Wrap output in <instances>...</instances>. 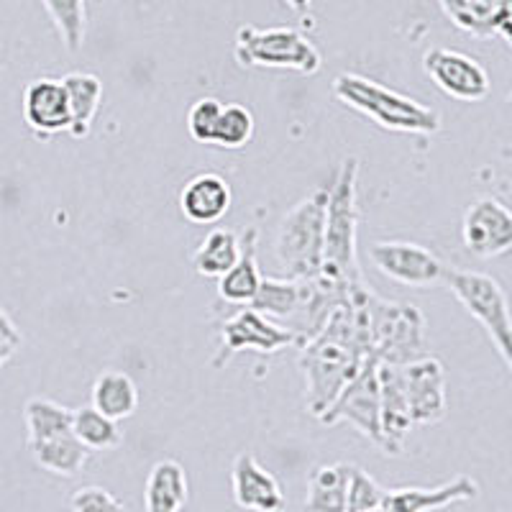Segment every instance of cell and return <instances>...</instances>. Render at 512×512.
Returning a JSON list of instances; mask_svg holds the SVG:
<instances>
[{
    "mask_svg": "<svg viewBox=\"0 0 512 512\" xmlns=\"http://www.w3.org/2000/svg\"><path fill=\"white\" fill-rule=\"evenodd\" d=\"M356 182H359V162L351 157L341 164L336 182L328 187L326 223H323L320 277L346 287L364 282L359 254H356V231H359Z\"/></svg>",
    "mask_w": 512,
    "mask_h": 512,
    "instance_id": "6da1fadb",
    "label": "cell"
},
{
    "mask_svg": "<svg viewBox=\"0 0 512 512\" xmlns=\"http://www.w3.org/2000/svg\"><path fill=\"white\" fill-rule=\"evenodd\" d=\"M333 95H336L346 108L367 116L384 131L392 134H436L441 131V116L431 111L428 105L408 98L387 88L382 82H374L369 77L354 75V72H341L333 80Z\"/></svg>",
    "mask_w": 512,
    "mask_h": 512,
    "instance_id": "7a4b0ae2",
    "label": "cell"
},
{
    "mask_svg": "<svg viewBox=\"0 0 512 512\" xmlns=\"http://www.w3.org/2000/svg\"><path fill=\"white\" fill-rule=\"evenodd\" d=\"M328 190H315L282 218L274 233V262L287 280H315L323 264Z\"/></svg>",
    "mask_w": 512,
    "mask_h": 512,
    "instance_id": "3957f363",
    "label": "cell"
},
{
    "mask_svg": "<svg viewBox=\"0 0 512 512\" xmlns=\"http://www.w3.org/2000/svg\"><path fill=\"white\" fill-rule=\"evenodd\" d=\"M369 328H372V356L379 364L405 367L428 354V323L415 305L387 303L369 295Z\"/></svg>",
    "mask_w": 512,
    "mask_h": 512,
    "instance_id": "277c9868",
    "label": "cell"
},
{
    "mask_svg": "<svg viewBox=\"0 0 512 512\" xmlns=\"http://www.w3.org/2000/svg\"><path fill=\"white\" fill-rule=\"evenodd\" d=\"M454 297L482 323L489 341L495 344L497 354L505 361V367H512V318L510 303L495 277L484 272H472L461 267H443V280Z\"/></svg>",
    "mask_w": 512,
    "mask_h": 512,
    "instance_id": "5b68a950",
    "label": "cell"
},
{
    "mask_svg": "<svg viewBox=\"0 0 512 512\" xmlns=\"http://www.w3.org/2000/svg\"><path fill=\"white\" fill-rule=\"evenodd\" d=\"M233 57L241 67H269V70H292L300 75H315L323 64L318 47L290 26L256 29L241 26L236 34Z\"/></svg>",
    "mask_w": 512,
    "mask_h": 512,
    "instance_id": "8992f818",
    "label": "cell"
},
{
    "mask_svg": "<svg viewBox=\"0 0 512 512\" xmlns=\"http://www.w3.org/2000/svg\"><path fill=\"white\" fill-rule=\"evenodd\" d=\"M287 346H297L295 333L277 326L274 320L264 318L262 313H256L254 308L244 305L221 323V349L213 359V367L223 369L241 351L274 354V351H282Z\"/></svg>",
    "mask_w": 512,
    "mask_h": 512,
    "instance_id": "52a82bcc",
    "label": "cell"
},
{
    "mask_svg": "<svg viewBox=\"0 0 512 512\" xmlns=\"http://www.w3.org/2000/svg\"><path fill=\"white\" fill-rule=\"evenodd\" d=\"M423 70L443 95L459 103H482L492 93V80L482 62L456 49H428L423 54Z\"/></svg>",
    "mask_w": 512,
    "mask_h": 512,
    "instance_id": "ba28073f",
    "label": "cell"
},
{
    "mask_svg": "<svg viewBox=\"0 0 512 512\" xmlns=\"http://www.w3.org/2000/svg\"><path fill=\"white\" fill-rule=\"evenodd\" d=\"M379 361L367 359V364L359 369L354 379L346 384L341 395L333 400L331 408L320 415L323 425L351 423L356 431L379 448V377H377Z\"/></svg>",
    "mask_w": 512,
    "mask_h": 512,
    "instance_id": "9c48e42d",
    "label": "cell"
},
{
    "mask_svg": "<svg viewBox=\"0 0 512 512\" xmlns=\"http://www.w3.org/2000/svg\"><path fill=\"white\" fill-rule=\"evenodd\" d=\"M369 259L384 277L418 290L438 285L446 267L431 249L413 241H374L369 246Z\"/></svg>",
    "mask_w": 512,
    "mask_h": 512,
    "instance_id": "30bf717a",
    "label": "cell"
},
{
    "mask_svg": "<svg viewBox=\"0 0 512 512\" xmlns=\"http://www.w3.org/2000/svg\"><path fill=\"white\" fill-rule=\"evenodd\" d=\"M464 246L479 259H492L510 251L512 246V213L497 198L474 200L461 221Z\"/></svg>",
    "mask_w": 512,
    "mask_h": 512,
    "instance_id": "8fae6325",
    "label": "cell"
},
{
    "mask_svg": "<svg viewBox=\"0 0 512 512\" xmlns=\"http://www.w3.org/2000/svg\"><path fill=\"white\" fill-rule=\"evenodd\" d=\"M402 387L408 397L413 425H433L443 420L448 410L446 372L436 356H423L402 367Z\"/></svg>",
    "mask_w": 512,
    "mask_h": 512,
    "instance_id": "7c38bea8",
    "label": "cell"
},
{
    "mask_svg": "<svg viewBox=\"0 0 512 512\" xmlns=\"http://www.w3.org/2000/svg\"><path fill=\"white\" fill-rule=\"evenodd\" d=\"M379 448L387 456H400L405 451L413 420H410L408 397L402 387V367L379 364Z\"/></svg>",
    "mask_w": 512,
    "mask_h": 512,
    "instance_id": "4fadbf2b",
    "label": "cell"
},
{
    "mask_svg": "<svg viewBox=\"0 0 512 512\" xmlns=\"http://www.w3.org/2000/svg\"><path fill=\"white\" fill-rule=\"evenodd\" d=\"M21 111H24L26 126L39 139H49L64 131L70 134V105H67L62 80H54V77L31 80L24 88Z\"/></svg>",
    "mask_w": 512,
    "mask_h": 512,
    "instance_id": "5bb4252c",
    "label": "cell"
},
{
    "mask_svg": "<svg viewBox=\"0 0 512 512\" xmlns=\"http://www.w3.org/2000/svg\"><path fill=\"white\" fill-rule=\"evenodd\" d=\"M231 489L233 500L241 510L249 512H282L287 497L282 484L277 482L269 469H264L254 454H239L231 466Z\"/></svg>",
    "mask_w": 512,
    "mask_h": 512,
    "instance_id": "9a60e30c",
    "label": "cell"
},
{
    "mask_svg": "<svg viewBox=\"0 0 512 512\" xmlns=\"http://www.w3.org/2000/svg\"><path fill=\"white\" fill-rule=\"evenodd\" d=\"M438 3L456 29L477 39L500 36L505 44H510L512 0H438Z\"/></svg>",
    "mask_w": 512,
    "mask_h": 512,
    "instance_id": "2e32d148",
    "label": "cell"
},
{
    "mask_svg": "<svg viewBox=\"0 0 512 512\" xmlns=\"http://www.w3.org/2000/svg\"><path fill=\"white\" fill-rule=\"evenodd\" d=\"M479 484L472 477H456L454 482L441 484L436 489H387L384 495L382 510L387 512H433L443 510V507L454 505V502L477 500Z\"/></svg>",
    "mask_w": 512,
    "mask_h": 512,
    "instance_id": "e0dca14e",
    "label": "cell"
},
{
    "mask_svg": "<svg viewBox=\"0 0 512 512\" xmlns=\"http://www.w3.org/2000/svg\"><path fill=\"white\" fill-rule=\"evenodd\" d=\"M231 185L221 175L205 172V175L192 177L180 190V210L182 216L195 226H208L216 223L231 210Z\"/></svg>",
    "mask_w": 512,
    "mask_h": 512,
    "instance_id": "ac0fdd59",
    "label": "cell"
},
{
    "mask_svg": "<svg viewBox=\"0 0 512 512\" xmlns=\"http://www.w3.org/2000/svg\"><path fill=\"white\" fill-rule=\"evenodd\" d=\"M305 290H308V280H287V277L274 280V277H262L259 290H256L249 308H254L256 313H262L264 318L274 320L277 326L290 331V326L295 323L300 310H303Z\"/></svg>",
    "mask_w": 512,
    "mask_h": 512,
    "instance_id": "d6986e66",
    "label": "cell"
},
{
    "mask_svg": "<svg viewBox=\"0 0 512 512\" xmlns=\"http://www.w3.org/2000/svg\"><path fill=\"white\" fill-rule=\"evenodd\" d=\"M256 244H259V233L256 228H246L241 233V254L231 269L218 280V295L221 300L231 305H251L259 282H262V272H259V262H256Z\"/></svg>",
    "mask_w": 512,
    "mask_h": 512,
    "instance_id": "ffe728a7",
    "label": "cell"
},
{
    "mask_svg": "<svg viewBox=\"0 0 512 512\" xmlns=\"http://www.w3.org/2000/svg\"><path fill=\"white\" fill-rule=\"evenodd\" d=\"M190 497L185 466L175 459L157 461L146 477L144 510L146 512H182Z\"/></svg>",
    "mask_w": 512,
    "mask_h": 512,
    "instance_id": "44dd1931",
    "label": "cell"
},
{
    "mask_svg": "<svg viewBox=\"0 0 512 512\" xmlns=\"http://www.w3.org/2000/svg\"><path fill=\"white\" fill-rule=\"evenodd\" d=\"M67 105H70V134L75 139H85L98 116L103 100V82L90 72H70L62 77Z\"/></svg>",
    "mask_w": 512,
    "mask_h": 512,
    "instance_id": "7402d4cb",
    "label": "cell"
},
{
    "mask_svg": "<svg viewBox=\"0 0 512 512\" xmlns=\"http://www.w3.org/2000/svg\"><path fill=\"white\" fill-rule=\"evenodd\" d=\"M90 405L111 420H126L139 410V387L126 372L108 369L100 374L90 392Z\"/></svg>",
    "mask_w": 512,
    "mask_h": 512,
    "instance_id": "603a6c76",
    "label": "cell"
},
{
    "mask_svg": "<svg viewBox=\"0 0 512 512\" xmlns=\"http://www.w3.org/2000/svg\"><path fill=\"white\" fill-rule=\"evenodd\" d=\"M351 469H354V464L318 466L310 474L305 512H346Z\"/></svg>",
    "mask_w": 512,
    "mask_h": 512,
    "instance_id": "cb8c5ba5",
    "label": "cell"
},
{
    "mask_svg": "<svg viewBox=\"0 0 512 512\" xmlns=\"http://www.w3.org/2000/svg\"><path fill=\"white\" fill-rule=\"evenodd\" d=\"M29 451L44 472L57 474V477H75L90 459L88 448L82 446L72 433L29 443Z\"/></svg>",
    "mask_w": 512,
    "mask_h": 512,
    "instance_id": "d4e9b609",
    "label": "cell"
},
{
    "mask_svg": "<svg viewBox=\"0 0 512 512\" xmlns=\"http://www.w3.org/2000/svg\"><path fill=\"white\" fill-rule=\"evenodd\" d=\"M241 254V233L231 231V228H216L210 231L203 241L198 244L195 254H192V269L200 277H213L221 280L223 274L236 264Z\"/></svg>",
    "mask_w": 512,
    "mask_h": 512,
    "instance_id": "484cf974",
    "label": "cell"
},
{
    "mask_svg": "<svg viewBox=\"0 0 512 512\" xmlns=\"http://www.w3.org/2000/svg\"><path fill=\"white\" fill-rule=\"evenodd\" d=\"M72 436L88 451H113L123 443L121 425L100 415L93 405L72 410Z\"/></svg>",
    "mask_w": 512,
    "mask_h": 512,
    "instance_id": "4316f807",
    "label": "cell"
},
{
    "mask_svg": "<svg viewBox=\"0 0 512 512\" xmlns=\"http://www.w3.org/2000/svg\"><path fill=\"white\" fill-rule=\"evenodd\" d=\"M24 418L29 443L72 433V410L59 405V402L47 400V397H34V400L26 402Z\"/></svg>",
    "mask_w": 512,
    "mask_h": 512,
    "instance_id": "83f0119b",
    "label": "cell"
},
{
    "mask_svg": "<svg viewBox=\"0 0 512 512\" xmlns=\"http://www.w3.org/2000/svg\"><path fill=\"white\" fill-rule=\"evenodd\" d=\"M41 6L47 8L67 52H77L85 44V31H88L85 0H41Z\"/></svg>",
    "mask_w": 512,
    "mask_h": 512,
    "instance_id": "f1b7e54d",
    "label": "cell"
},
{
    "mask_svg": "<svg viewBox=\"0 0 512 512\" xmlns=\"http://www.w3.org/2000/svg\"><path fill=\"white\" fill-rule=\"evenodd\" d=\"M254 116L246 105L241 103H223L221 118H218L213 144L218 149H244L254 139Z\"/></svg>",
    "mask_w": 512,
    "mask_h": 512,
    "instance_id": "f546056e",
    "label": "cell"
},
{
    "mask_svg": "<svg viewBox=\"0 0 512 512\" xmlns=\"http://www.w3.org/2000/svg\"><path fill=\"white\" fill-rule=\"evenodd\" d=\"M384 495L387 489L382 484H377V479L369 477L364 469L354 466L351 469L349 479V505H346V512H374L382 510Z\"/></svg>",
    "mask_w": 512,
    "mask_h": 512,
    "instance_id": "4dcf8cb0",
    "label": "cell"
},
{
    "mask_svg": "<svg viewBox=\"0 0 512 512\" xmlns=\"http://www.w3.org/2000/svg\"><path fill=\"white\" fill-rule=\"evenodd\" d=\"M223 103L218 98H200L187 111V131L198 144H213L218 118H221Z\"/></svg>",
    "mask_w": 512,
    "mask_h": 512,
    "instance_id": "1f68e13d",
    "label": "cell"
},
{
    "mask_svg": "<svg viewBox=\"0 0 512 512\" xmlns=\"http://www.w3.org/2000/svg\"><path fill=\"white\" fill-rule=\"evenodd\" d=\"M72 512H123L126 507L103 487H82L70 500Z\"/></svg>",
    "mask_w": 512,
    "mask_h": 512,
    "instance_id": "d6a6232c",
    "label": "cell"
},
{
    "mask_svg": "<svg viewBox=\"0 0 512 512\" xmlns=\"http://www.w3.org/2000/svg\"><path fill=\"white\" fill-rule=\"evenodd\" d=\"M285 3L292 8V11L300 13V16H305V13L310 11V6H313V0H285Z\"/></svg>",
    "mask_w": 512,
    "mask_h": 512,
    "instance_id": "836d02e7",
    "label": "cell"
},
{
    "mask_svg": "<svg viewBox=\"0 0 512 512\" xmlns=\"http://www.w3.org/2000/svg\"><path fill=\"white\" fill-rule=\"evenodd\" d=\"M374 512H387V510H374Z\"/></svg>",
    "mask_w": 512,
    "mask_h": 512,
    "instance_id": "e575fe53",
    "label": "cell"
},
{
    "mask_svg": "<svg viewBox=\"0 0 512 512\" xmlns=\"http://www.w3.org/2000/svg\"><path fill=\"white\" fill-rule=\"evenodd\" d=\"M123 512H126V510H123Z\"/></svg>",
    "mask_w": 512,
    "mask_h": 512,
    "instance_id": "d590c367",
    "label": "cell"
}]
</instances>
